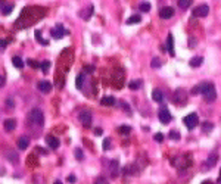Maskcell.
Listing matches in <instances>:
<instances>
[{"label": "cell", "instance_id": "cell-1", "mask_svg": "<svg viewBox=\"0 0 221 184\" xmlns=\"http://www.w3.org/2000/svg\"><path fill=\"white\" fill-rule=\"evenodd\" d=\"M28 121L31 124H34V125L41 127V125L44 124V113L40 111L39 108H34V109H31L28 113Z\"/></svg>", "mask_w": 221, "mask_h": 184}, {"label": "cell", "instance_id": "cell-2", "mask_svg": "<svg viewBox=\"0 0 221 184\" xmlns=\"http://www.w3.org/2000/svg\"><path fill=\"white\" fill-rule=\"evenodd\" d=\"M183 122H184V125H186L189 130H193L199 124V118H198V115L193 112V113H189V115H186V117L183 118Z\"/></svg>", "mask_w": 221, "mask_h": 184}, {"label": "cell", "instance_id": "cell-3", "mask_svg": "<svg viewBox=\"0 0 221 184\" xmlns=\"http://www.w3.org/2000/svg\"><path fill=\"white\" fill-rule=\"evenodd\" d=\"M158 117H159V121H161L162 124H170V122H171V119H173V117H171L170 111H168V109H167L165 106H162V108L159 109Z\"/></svg>", "mask_w": 221, "mask_h": 184}, {"label": "cell", "instance_id": "cell-4", "mask_svg": "<svg viewBox=\"0 0 221 184\" xmlns=\"http://www.w3.org/2000/svg\"><path fill=\"white\" fill-rule=\"evenodd\" d=\"M174 167L178 168V169H186L187 167H190V161L187 156H178L177 159H174Z\"/></svg>", "mask_w": 221, "mask_h": 184}, {"label": "cell", "instance_id": "cell-5", "mask_svg": "<svg viewBox=\"0 0 221 184\" xmlns=\"http://www.w3.org/2000/svg\"><path fill=\"white\" fill-rule=\"evenodd\" d=\"M80 122L83 124V127H90L91 125V113L89 111H83L81 113H80Z\"/></svg>", "mask_w": 221, "mask_h": 184}, {"label": "cell", "instance_id": "cell-6", "mask_svg": "<svg viewBox=\"0 0 221 184\" xmlns=\"http://www.w3.org/2000/svg\"><path fill=\"white\" fill-rule=\"evenodd\" d=\"M208 13H209V7H208V5H200V6H198V7L193 9V16L205 18Z\"/></svg>", "mask_w": 221, "mask_h": 184}, {"label": "cell", "instance_id": "cell-7", "mask_svg": "<svg viewBox=\"0 0 221 184\" xmlns=\"http://www.w3.org/2000/svg\"><path fill=\"white\" fill-rule=\"evenodd\" d=\"M50 34L53 35V37H55V39H62L63 35L67 34V31H65V28H63L62 24H58L55 28H52Z\"/></svg>", "mask_w": 221, "mask_h": 184}, {"label": "cell", "instance_id": "cell-8", "mask_svg": "<svg viewBox=\"0 0 221 184\" xmlns=\"http://www.w3.org/2000/svg\"><path fill=\"white\" fill-rule=\"evenodd\" d=\"M202 96H204L205 102H208V103H212V102L217 99V91H215V87H212V89L206 90L205 93H202Z\"/></svg>", "mask_w": 221, "mask_h": 184}, {"label": "cell", "instance_id": "cell-9", "mask_svg": "<svg viewBox=\"0 0 221 184\" xmlns=\"http://www.w3.org/2000/svg\"><path fill=\"white\" fill-rule=\"evenodd\" d=\"M186 91L184 90H177L176 91V96H174V102L178 103V105H184L186 103V99H187V94H184Z\"/></svg>", "mask_w": 221, "mask_h": 184}, {"label": "cell", "instance_id": "cell-10", "mask_svg": "<svg viewBox=\"0 0 221 184\" xmlns=\"http://www.w3.org/2000/svg\"><path fill=\"white\" fill-rule=\"evenodd\" d=\"M174 15V7H171V6H167V7H162L161 11H159V16L162 18V19H168Z\"/></svg>", "mask_w": 221, "mask_h": 184}, {"label": "cell", "instance_id": "cell-11", "mask_svg": "<svg viewBox=\"0 0 221 184\" xmlns=\"http://www.w3.org/2000/svg\"><path fill=\"white\" fill-rule=\"evenodd\" d=\"M37 87H39V90L41 93H50L52 91V83L50 81H46V80L40 81V83L37 84Z\"/></svg>", "mask_w": 221, "mask_h": 184}, {"label": "cell", "instance_id": "cell-12", "mask_svg": "<svg viewBox=\"0 0 221 184\" xmlns=\"http://www.w3.org/2000/svg\"><path fill=\"white\" fill-rule=\"evenodd\" d=\"M109 169H111V178H117V177H118V172H119V162L117 161V159H113V161L111 162Z\"/></svg>", "mask_w": 221, "mask_h": 184}, {"label": "cell", "instance_id": "cell-13", "mask_svg": "<svg viewBox=\"0 0 221 184\" xmlns=\"http://www.w3.org/2000/svg\"><path fill=\"white\" fill-rule=\"evenodd\" d=\"M46 141H47V146L50 147V149H58L59 147V140L56 139V137H53V136H47L46 137Z\"/></svg>", "mask_w": 221, "mask_h": 184}, {"label": "cell", "instance_id": "cell-14", "mask_svg": "<svg viewBox=\"0 0 221 184\" xmlns=\"http://www.w3.org/2000/svg\"><path fill=\"white\" fill-rule=\"evenodd\" d=\"M28 146H30V139L28 137L22 136V137H19V139H18V147H19L21 150H25Z\"/></svg>", "mask_w": 221, "mask_h": 184}, {"label": "cell", "instance_id": "cell-15", "mask_svg": "<svg viewBox=\"0 0 221 184\" xmlns=\"http://www.w3.org/2000/svg\"><path fill=\"white\" fill-rule=\"evenodd\" d=\"M16 128V121L15 119H6L5 121V130L7 133H11L13 130Z\"/></svg>", "mask_w": 221, "mask_h": 184}, {"label": "cell", "instance_id": "cell-16", "mask_svg": "<svg viewBox=\"0 0 221 184\" xmlns=\"http://www.w3.org/2000/svg\"><path fill=\"white\" fill-rule=\"evenodd\" d=\"M202 63H204V58H202V56H195V58L190 59V67L192 68H198V67H200Z\"/></svg>", "mask_w": 221, "mask_h": 184}, {"label": "cell", "instance_id": "cell-17", "mask_svg": "<svg viewBox=\"0 0 221 184\" xmlns=\"http://www.w3.org/2000/svg\"><path fill=\"white\" fill-rule=\"evenodd\" d=\"M152 99L155 102H158V103H161V102L164 100V96H162V91H161V90L159 89H155L152 91Z\"/></svg>", "mask_w": 221, "mask_h": 184}, {"label": "cell", "instance_id": "cell-18", "mask_svg": "<svg viewBox=\"0 0 221 184\" xmlns=\"http://www.w3.org/2000/svg\"><path fill=\"white\" fill-rule=\"evenodd\" d=\"M117 103V100L113 99L112 96H106V97H103L102 100H100V105L102 106H113Z\"/></svg>", "mask_w": 221, "mask_h": 184}, {"label": "cell", "instance_id": "cell-19", "mask_svg": "<svg viewBox=\"0 0 221 184\" xmlns=\"http://www.w3.org/2000/svg\"><path fill=\"white\" fill-rule=\"evenodd\" d=\"M167 50L170 52L171 56H174V41H173V35H168V39H167Z\"/></svg>", "mask_w": 221, "mask_h": 184}, {"label": "cell", "instance_id": "cell-20", "mask_svg": "<svg viewBox=\"0 0 221 184\" xmlns=\"http://www.w3.org/2000/svg\"><path fill=\"white\" fill-rule=\"evenodd\" d=\"M142 81L140 80H133V81H130L128 83V87H130V90H139L140 87H142Z\"/></svg>", "mask_w": 221, "mask_h": 184}, {"label": "cell", "instance_id": "cell-21", "mask_svg": "<svg viewBox=\"0 0 221 184\" xmlns=\"http://www.w3.org/2000/svg\"><path fill=\"white\" fill-rule=\"evenodd\" d=\"M140 21H142L140 15H133V16H130L127 19V24H128V25H134V24H139Z\"/></svg>", "mask_w": 221, "mask_h": 184}, {"label": "cell", "instance_id": "cell-22", "mask_svg": "<svg viewBox=\"0 0 221 184\" xmlns=\"http://www.w3.org/2000/svg\"><path fill=\"white\" fill-rule=\"evenodd\" d=\"M12 63H13V67H15V68H22L24 67V61L19 58V56L12 58Z\"/></svg>", "mask_w": 221, "mask_h": 184}, {"label": "cell", "instance_id": "cell-23", "mask_svg": "<svg viewBox=\"0 0 221 184\" xmlns=\"http://www.w3.org/2000/svg\"><path fill=\"white\" fill-rule=\"evenodd\" d=\"M75 85H77V89L81 90L83 89V85H84V75L83 74H80V75H77V80H75Z\"/></svg>", "mask_w": 221, "mask_h": 184}, {"label": "cell", "instance_id": "cell-24", "mask_svg": "<svg viewBox=\"0 0 221 184\" xmlns=\"http://www.w3.org/2000/svg\"><path fill=\"white\" fill-rule=\"evenodd\" d=\"M6 158H7V159H9L11 162L13 161L15 163L18 162V155H16V153H15L13 150H12V152H6Z\"/></svg>", "mask_w": 221, "mask_h": 184}, {"label": "cell", "instance_id": "cell-25", "mask_svg": "<svg viewBox=\"0 0 221 184\" xmlns=\"http://www.w3.org/2000/svg\"><path fill=\"white\" fill-rule=\"evenodd\" d=\"M12 11H13V5H12V3H7V5H5V6H3V9H2L3 15H9Z\"/></svg>", "mask_w": 221, "mask_h": 184}, {"label": "cell", "instance_id": "cell-26", "mask_svg": "<svg viewBox=\"0 0 221 184\" xmlns=\"http://www.w3.org/2000/svg\"><path fill=\"white\" fill-rule=\"evenodd\" d=\"M193 0H178V6L182 7V9H187L189 6L192 5Z\"/></svg>", "mask_w": 221, "mask_h": 184}, {"label": "cell", "instance_id": "cell-27", "mask_svg": "<svg viewBox=\"0 0 221 184\" xmlns=\"http://www.w3.org/2000/svg\"><path fill=\"white\" fill-rule=\"evenodd\" d=\"M94 184H109V181L106 180V177L99 175V177H96V180H94Z\"/></svg>", "mask_w": 221, "mask_h": 184}, {"label": "cell", "instance_id": "cell-28", "mask_svg": "<svg viewBox=\"0 0 221 184\" xmlns=\"http://www.w3.org/2000/svg\"><path fill=\"white\" fill-rule=\"evenodd\" d=\"M40 68H41V71L46 74L47 71H49V68H50V62H49V61L41 62V63H40Z\"/></svg>", "mask_w": 221, "mask_h": 184}, {"label": "cell", "instance_id": "cell-29", "mask_svg": "<svg viewBox=\"0 0 221 184\" xmlns=\"http://www.w3.org/2000/svg\"><path fill=\"white\" fill-rule=\"evenodd\" d=\"M118 131H119L121 134H125V136H127V134H130V133H131V128L128 127V125H121Z\"/></svg>", "mask_w": 221, "mask_h": 184}, {"label": "cell", "instance_id": "cell-30", "mask_svg": "<svg viewBox=\"0 0 221 184\" xmlns=\"http://www.w3.org/2000/svg\"><path fill=\"white\" fill-rule=\"evenodd\" d=\"M139 9H140L142 12H149V11H150V5H149L147 2H143V3H140Z\"/></svg>", "mask_w": 221, "mask_h": 184}, {"label": "cell", "instance_id": "cell-31", "mask_svg": "<svg viewBox=\"0 0 221 184\" xmlns=\"http://www.w3.org/2000/svg\"><path fill=\"white\" fill-rule=\"evenodd\" d=\"M180 133L178 131H176V130H171L170 131V139H173V140H180Z\"/></svg>", "mask_w": 221, "mask_h": 184}, {"label": "cell", "instance_id": "cell-32", "mask_svg": "<svg viewBox=\"0 0 221 184\" xmlns=\"http://www.w3.org/2000/svg\"><path fill=\"white\" fill-rule=\"evenodd\" d=\"M75 158H77L78 161H83V159H84V155H83V150H81V149H75Z\"/></svg>", "mask_w": 221, "mask_h": 184}, {"label": "cell", "instance_id": "cell-33", "mask_svg": "<svg viewBox=\"0 0 221 184\" xmlns=\"http://www.w3.org/2000/svg\"><path fill=\"white\" fill-rule=\"evenodd\" d=\"M35 39L39 40L41 44H49V41H47V40H43V39H41V35H40V31H35Z\"/></svg>", "mask_w": 221, "mask_h": 184}, {"label": "cell", "instance_id": "cell-34", "mask_svg": "<svg viewBox=\"0 0 221 184\" xmlns=\"http://www.w3.org/2000/svg\"><path fill=\"white\" fill-rule=\"evenodd\" d=\"M150 67H152V68H159V67H161V61H159L158 58H155V59L150 62Z\"/></svg>", "mask_w": 221, "mask_h": 184}, {"label": "cell", "instance_id": "cell-35", "mask_svg": "<svg viewBox=\"0 0 221 184\" xmlns=\"http://www.w3.org/2000/svg\"><path fill=\"white\" fill-rule=\"evenodd\" d=\"M102 147L105 149V150H109V149H111V139L105 140V141H103V145H102Z\"/></svg>", "mask_w": 221, "mask_h": 184}, {"label": "cell", "instance_id": "cell-36", "mask_svg": "<svg viewBox=\"0 0 221 184\" xmlns=\"http://www.w3.org/2000/svg\"><path fill=\"white\" fill-rule=\"evenodd\" d=\"M204 128H205V131H211V130L214 128V124H211V122H205V124H204Z\"/></svg>", "mask_w": 221, "mask_h": 184}, {"label": "cell", "instance_id": "cell-37", "mask_svg": "<svg viewBox=\"0 0 221 184\" xmlns=\"http://www.w3.org/2000/svg\"><path fill=\"white\" fill-rule=\"evenodd\" d=\"M28 65H30L31 68H39V67H40L39 62H34L33 59H28Z\"/></svg>", "mask_w": 221, "mask_h": 184}, {"label": "cell", "instance_id": "cell-38", "mask_svg": "<svg viewBox=\"0 0 221 184\" xmlns=\"http://www.w3.org/2000/svg\"><path fill=\"white\" fill-rule=\"evenodd\" d=\"M155 140H156L158 143H162V141H164V136H162V134H161V133L155 134Z\"/></svg>", "mask_w": 221, "mask_h": 184}, {"label": "cell", "instance_id": "cell-39", "mask_svg": "<svg viewBox=\"0 0 221 184\" xmlns=\"http://www.w3.org/2000/svg\"><path fill=\"white\" fill-rule=\"evenodd\" d=\"M199 93H200V87H199V84L198 85H196V87H193V90H192V94H199Z\"/></svg>", "mask_w": 221, "mask_h": 184}, {"label": "cell", "instance_id": "cell-40", "mask_svg": "<svg viewBox=\"0 0 221 184\" xmlns=\"http://www.w3.org/2000/svg\"><path fill=\"white\" fill-rule=\"evenodd\" d=\"M84 71H85V72L90 74V72H93V71H94V67H93V65H89V67L84 68Z\"/></svg>", "mask_w": 221, "mask_h": 184}, {"label": "cell", "instance_id": "cell-41", "mask_svg": "<svg viewBox=\"0 0 221 184\" xmlns=\"http://www.w3.org/2000/svg\"><path fill=\"white\" fill-rule=\"evenodd\" d=\"M67 180H68L69 184H74V183H75V175H72V174H71V175H68V178H67Z\"/></svg>", "mask_w": 221, "mask_h": 184}, {"label": "cell", "instance_id": "cell-42", "mask_svg": "<svg viewBox=\"0 0 221 184\" xmlns=\"http://www.w3.org/2000/svg\"><path fill=\"white\" fill-rule=\"evenodd\" d=\"M6 44H7V41H6V40H0V49H5Z\"/></svg>", "mask_w": 221, "mask_h": 184}, {"label": "cell", "instance_id": "cell-43", "mask_svg": "<svg viewBox=\"0 0 221 184\" xmlns=\"http://www.w3.org/2000/svg\"><path fill=\"white\" fill-rule=\"evenodd\" d=\"M3 85H5V78H3V77H0V89H2Z\"/></svg>", "mask_w": 221, "mask_h": 184}, {"label": "cell", "instance_id": "cell-44", "mask_svg": "<svg viewBox=\"0 0 221 184\" xmlns=\"http://www.w3.org/2000/svg\"><path fill=\"white\" fill-rule=\"evenodd\" d=\"M94 133H96V136H100V134H102V128H96Z\"/></svg>", "mask_w": 221, "mask_h": 184}, {"label": "cell", "instance_id": "cell-45", "mask_svg": "<svg viewBox=\"0 0 221 184\" xmlns=\"http://www.w3.org/2000/svg\"><path fill=\"white\" fill-rule=\"evenodd\" d=\"M7 105H9V106H7V108H9V109H11V108H12V109H13V102H11V99H9V100H7Z\"/></svg>", "mask_w": 221, "mask_h": 184}, {"label": "cell", "instance_id": "cell-46", "mask_svg": "<svg viewBox=\"0 0 221 184\" xmlns=\"http://www.w3.org/2000/svg\"><path fill=\"white\" fill-rule=\"evenodd\" d=\"M200 184H214L212 181H209V180H205V181H202Z\"/></svg>", "mask_w": 221, "mask_h": 184}, {"label": "cell", "instance_id": "cell-47", "mask_svg": "<svg viewBox=\"0 0 221 184\" xmlns=\"http://www.w3.org/2000/svg\"><path fill=\"white\" fill-rule=\"evenodd\" d=\"M53 184H62V183H61V181H55V183H53Z\"/></svg>", "mask_w": 221, "mask_h": 184}, {"label": "cell", "instance_id": "cell-48", "mask_svg": "<svg viewBox=\"0 0 221 184\" xmlns=\"http://www.w3.org/2000/svg\"><path fill=\"white\" fill-rule=\"evenodd\" d=\"M220 183H221V171H220Z\"/></svg>", "mask_w": 221, "mask_h": 184}]
</instances>
